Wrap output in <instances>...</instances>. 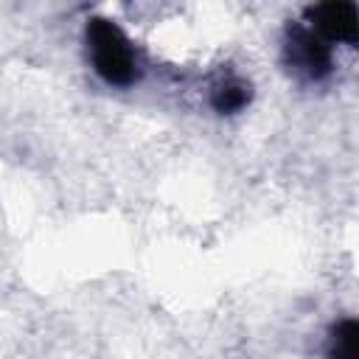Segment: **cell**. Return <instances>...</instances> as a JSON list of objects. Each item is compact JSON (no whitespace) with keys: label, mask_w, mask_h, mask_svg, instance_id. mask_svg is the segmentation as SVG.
<instances>
[{"label":"cell","mask_w":359,"mask_h":359,"mask_svg":"<svg viewBox=\"0 0 359 359\" xmlns=\"http://www.w3.org/2000/svg\"><path fill=\"white\" fill-rule=\"evenodd\" d=\"M283 59H286L289 70L306 81H323L334 70L331 45L325 39H320L309 25H300V22L286 28Z\"/></svg>","instance_id":"7a4b0ae2"},{"label":"cell","mask_w":359,"mask_h":359,"mask_svg":"<svg viewBox=\"0 0 359 359\" xmlns=\"http://www.w3.org/2000/svg\"><path fill=\"white\" fill-rule=\"evenodd\" d=\"M309 28L325 39V42H345L353 45L356 42V25H359V14L353 3L345 0H334V3H320L311 6L306 11Z\"/></svg>","instance_id":"3957f363"},{"label":"cell","mask_w":359,"mask_h":359,"mask_svg":"<svg viewBox=\"0 0 359 359\" xmlns=\"http://www.w3.org/2000/svg\"><path fill=\"white\" fill-rule=\"evenodd\" d=\"M84 39L93 59V70L109 87H132L137 81L140 65H137L135 48L115 22L104 17H93L84 28Z\"/></svg>","instance_id":"6da1fadb"},{"label":"cell","mask_w":359,"mask_h":359,"mask_svg":"<svg viewBox=\"0 0 359 359\" xmlns=\"http://www.w3.org/2000/svg\"><path fill=\"white\" fill-rule=\"evenodd\" d=\"M356 337H359L356 320L348 317L337 323L331 331V342H328V359H356Z\"/></svg>","instance_id":"5b68a950"},{"label":"cell","mask_w":359,"mask_h":359,"mask_svg":"<svg viewBox=\"0 0 359 359\" xmlns=\"http://www.w3.org/2000/svg\"><path fill=\"white\" fill-rule=\"evenodd\" d=\"M250 104V84L230 76V79H222L219 84H213L210 90V107L219 112V115H233V112H241L244 107Z\"/></svg>","instance_id":"277c9868"}]
</instances>
